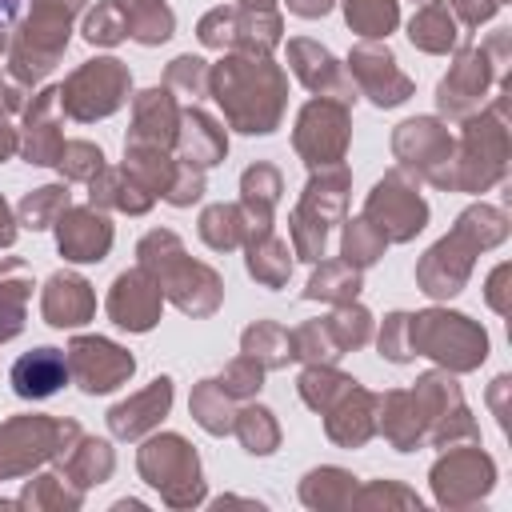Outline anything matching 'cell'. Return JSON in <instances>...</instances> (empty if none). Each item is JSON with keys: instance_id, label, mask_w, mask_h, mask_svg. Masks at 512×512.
I'll list each match as a JSON object with an SVG mask.
<instances>
[{"instance_id": "cell-22", "label": "cell", "mask_w": 512, "mask_h": 512, "mask_svg": "<svg viewBox=\"0 0 512 512\" xmlns=\"http://www.w3.org/2000/svg\"><path fill=\"white\" fill-rule=\"evenodd\" d=\"M408 36H412V44H420L424 52H448L452 40H456V20H452L448 4H424V8L412 16Z\"/></svg>"}, {"instance_id": "cell-12", "label": "cell", "mask_w": 512, "mask_h": 512, "mask_svg": "<svg viewBox=\"0 0 512 512\" xmlns=\"http://www.w3.org/2000/svg\"><path fill=\"white\" fill-rule=\"evenodd\" d=\"M56 436V424H48L44 416H20L12 424L0 428V476L8 472H24L36 460L48 456Z\"/></svg>"}, {"instance_id": "cell-41", "label": "cell", "mask_w": 512, "mask_h": 512, "mask_svg": "<svg viewBox=\"0 0 512 512\" xmlns=\"http://www.w3.org/2000/svg\"><path fill=\"white\" fill-rule=\"evenodd\" d=\"M16 4H20V0H0V16H12V12H16Z\"/></svg>"}, {"instance_id": "cell-3", "label": "cell", "mask_w": 512, "mask_h": 512, "mask_svg": "<svg viewBox=\"0 0 512 512\" xmlns=\"http://www.w3.org/2000/svg\"><path fill=\"white\" fill-rule=\"evenodd\" d=\"M408 352H424V356H436L452 368H476L488 352V340L484 332L468 320V316H456V312H420V316H408Z\"/></svg>"}, {"instance_id": "cell-26", "label": "cell", "mask_w": 512, "mask_h": 512, "mask_svg": "<svg viewBox=\"0 0 512 512\" xmlns=\"http://www.w3.org/2000/svg\"><path fill=\"white\" fill-rule=\"evenodd\" d=\"M360 292V272L344 260V264H324L312 280H308V288H304V296L308 300H336V304H352V296Z\"/></svg>"}, {"instance_id": "cell-6", "label": "cell", "mask_w": 512, "mask_h": 512, "mask_svg": "<svg viewBox=\"0 0 512 512\" xmlns=\"http://www.w3.org/2000/svg\"><path fill=\"white\" fill-rule=\"evenodd\" d=\"M364 220H368L384 240H408V236H416V232L424 228L428 208H424V200L416 196V188L404 180V172H392V176H384V180L372 188V196H368V204H364Z\"/></svg>"}, {"instance_id": "cell-28", "label": "cell", "mask_w": 512, "mask_h": 512, "mask_svg": "<svg viewBox=\"0 0 512 512\" xmlns=\"http://www.w3.org/2000/svg\"><path fill=\"white\" fill-rule=\"evenodd\" d=\"M344 12L348 24L368 40L388 36L396 28V0H344Z\"/></svg>"}, {"instance_id": "cell-31", "label": "cell", "mask_w": 512, "mask_h": 512, "mask_svg": "<svg viewBox=\"0 0 512 512\" xmlns=\"http://www.w3.org/2000/svg\"><path fill=\"white\" fill-rule=\"evenodd\" d=\"M384 236L360 216V220H352L348 228H344V260L352 264V268H364V264H372L380 252H384Z\"/></svg>"}, {"instance_id": "cell-43", "label": "cell", "mask_w": 512, "mask_h": 512, "mask_svg": "<svg viewBox=\"0 0 512 512\" xmlns=\"http://www.w3.org/2000/svg\"><path fill=\"white\" fill-rule=\"evenodd\" d=\"M0 48H4V32H0Z\"/></svg>"}, {"instance_id": "cell-42", "label": "cell", "mask_w": 512, "mask_h": 512, "mask_svg": "<svg viewBox=\"0 0 512 512\" xmlns=\"http://www.w3.org/2000/svg\"><path fill=\"white\" fill-rule=\"evenodd\" d=\"M244 4H256V8H268L272 0H244Z\"/></svg>"}, {"instance_id": "cell-15", "label": "cell", "mask_w": 512, "mask_h": 512, "mask_svg": "<svg viewBox=\"0 0 512 512\" xmlns=\"http://www.w3.org/2000/svg\"><path fill=\"white\" fill-rule=\"evenodd\" d=\"M168 404H172V380L160 376V380H152L144 392H136L132 400L116 404V408L108 412V424H112L116 436L136 440L140 432H148V428L168 412Z\"/></svg>"}, {"instance_id": "cell-38", "label": "cell", "mask_w": 512, "mask_h": 512, "mask_svg": "<svg viewBox=\"0 0 512 512\" xmlns=\"http://www.w3.org/2000/svg\"><path fill=\"white\" fill-rule=\"evenodd\" d=\"M288 8L300 16H324L332 8V0H288Z\"/></svg>"}, {"instance_id": "cell-17", "label": "cell", "mask_w": 512, "mask_h": 512, "mask_svg": "<svg viewBox=\"0 0 512 512\" xmlns=\"http://www.w3.org/2000/svg\"><path fill=\"white\" fill-rule=\"evenodd\" d=\"M288 56H292V72L312 92H320V96L328 92L336 100H348V84H344V76H340V68H336V60H332L328 48H320L312 40H292L288 44Z\"/></svg>"}, {"instance_id": "cell-19", "label": "cell", "mask_w": 512, "mask_h": 512, "mask_svg": "<svg viewBox=\"0 0 512 512\" xmlns=\"http://www.w3.org/2000/svg\"><path fill=\"white\" fill-rule=\"evenodd\" d=\"M56 100H60V92H40V100L28 108V132H24V156H28V164H56V156H60V148H64V136L60 132H52L56 124L48 120V112L56 108Z\"/></svg>"}, {"instance_id": "cell-16", "label": "cell", "mask_w": 512, "mask_h": 512, "mask_svg": "<svg viewBox=\"0 0 512 512\" xmlns=\"http://www.w3.org/2000/svg\"><path fill=\"white\" fill-rule=\"evenodd\" d=\"M96 296L88 288V280L72 276V272H56L44 288V316L52 328H76L92 316Z\"/></svg>"}, {"instance_id": "cell-35", "label": "cell", "mask_w": 512, "mask_h": 512, "mask_svg": "<svg viewBox=\"0 0 512 512\" xmlns=\"http://www.w3.org/2000/svg\"><path fill=\"white\" fill-rule=\"evenodd\" d=\"M260 372H264V364H260V360H252V356L244 352L240 360H232V364L224 368L220 388H224L228 396H248V392H256V388H260Z\"/></svg>"}, {"instance_id": "cell-21", "label": "cell", "mask_w": 512, "mask_h": 512, "mask_svg": "<svg viewBox=\"0 0 512 512\" xmlns=\"http://www.w3.org/2000/svg\"><path fill=\"white\" fill-rule=\"evenodd\" d=\"M276 192H280V172L276 168L256 164V168L244 172V208H248V228H256V236L268 232Z\"/></svg>"}, {"instance_id": "cell-30", "label": "cell", "mask_w": 512, "mask_h": 512, "mask_svg": "<svg viewBox=\"0 0 512 512\" xmlns=\"http://www.w3.org/2000/svg\"><path fill=\"white\" fill-rule=\"evenodd\" d=\"M192 416L208 428V432H228L232 420H228V392L220 388V380H204L196 392H192Z\"/></svg>"}, {"instance_id": "cell-24", "label": "cell", "mask_w": 512, "mask_h": 512, "mask_svg": "<svg viewBox=\"0 0 512 512\" xmlns=\"http://www.w3.org/2000/svg\"><path fill=\"white\" fill-rule=\"evenodd\" d=\"M288 268H292V260H288V244L284 240H276L268 232L252 240V248H248V272L256 280H264L268 288H280L288 280Z\"/></svg>"}, {"instance_id": "cell-5", "label": "cell", "mask_w": 512, "mask_h": 512, "mask_svg": "<svg viewBox=\"0 0 512 512\" xmlns=\"http://www.w3.org/2000/svg\"><path fill=\"white\" fill-rule=\"evenodd\" d=\"M124 92H128V72L120 68V60H88L60 88V104L76 120H96V116H108L112 108H120Z\"/></svg>"}, {"instance_id": "cell-29", "label": "cell", "mask_w": 512, "mask_h": 512, "mask_svg": "<svg viewBox=\"0 0 512 512\" xmlns=\"http://www.w3.org/2000/svg\"><path fill=\"white\" fill-rule=\"evenodd\" d=\"M244 228H248V220H244L240 208H232V204H216V208H208V212L200 216V236H204L216 252L236 248L240 236H244Z\"/></svg>"}, {"instance_id": "cell-13", "label": "cell", "mask_w": 512, "mask_h": 512, "mask_svg": "<svg viewBox=\"0 0 512 512\" xmlns=\"http://www.w3.org/2000/svg\"><path fill=\"white\" fill-rule=\"evenodd\" d=\"M108 244H112V224L96 208H72L68 216H60V252L68 260L80 264L104 260Z\"/></svg>"}, {"instance_id": "cell-27", "label": "cell", "mask_w": 512, "mask_h": 512, "mask_svg": "<svg viewBox=\"0 0 512 512\" xmlns=\"http://www.w3.org/2000/svg\"><path fill=\"white\" fill-rule=\"evenodd\" d=\"M64 212H68V188H64V184L36 188V192H28V196L20 200V220H24V228H32V232L48 228V224L60 220Z\"/></svg>"}, {"instance_id": "cell-33", "label": "cell", "mask_w": 512, "mask_h": 512, "mask_svg": "<svg viewBox=\"0 0 512 512\" xmlns=\"http://www.w3.org/2000/svg\"><path fill=\"white\" fill-rule=\"evenodd\" d=\"M100 160H104L100 148H92V144H84V140H68V144L60 148V156H56L60 172H68V176H76V180H96V172L104 168Z\"/></svg>"}, {"instance_id": "cell-2", "label": "cell", "mask_w": 512, "mask_h": 512, "mask_svg": "<svg viewBox=\"0 0 512 512\" xmlns=\"http://www.w3.org/2000/svg\"><path fill=\"white\" fill-rule=\"evenodd\" d=\"M140 268L152 272V280L160 284V292H168V296H172L184 312H192V316L212 312V308L196 296V288L220 296V276H216L208 264H192L172 232H148V236H144V244H140Z\"/></svg>"}, {"instance_id": "cell-37", "label": "cell", "mask_w": 512, "mask_h": 512, "mask_svg": "<svg viewBox=\"0 0 512 512\" xmlns=\"http://www.w3.org/2000/svg\"><path fill=\"white\" fill-rule=\"evenodd\" d=\"M404 328H408V316H404V312H396V316L384 320L380 348L388 352V360H408V356H412V352H408V340H404Z\"/></svg>"}, {"instance_id": "cell-18", "label": "cell", "mask_w": 512, "mask_h": 512, "mask_svg": "<svg viewBox=\"0 0 512 512\" xmlns=\"http://www.w3.org/2000/svg\"><path fill=\"white\" fill-rule=\"evenodd\" d=\"M176 140H180V160L184 164H196V168H208V164H216L228 152L224 132L204 112H184L180 116V128H176Z\"/></svg>"}, {"instance_id": "cell-25", "label": "cell", "mask_w": 512, "mask_h": 512, "mask_svg": "<svg viewBox=\"0 0 512 512\" xmlns=\"http://www.w3.org/2000/svg\"><path fill=\"white\" fill-rule=\"evenodd\" d=\"M244 352L252 356V360H260L264 368H280V364H288L296 352H292V336L280 328V324H256V328H248L244 332Z\"/></svg>"}, {"instance_id": "cell-9", "label": "cell", "mask_w": 512, "mask_h": 512, "mask_svg": "<svg viewBox=\"0 0 512 512\" xmlns=\"http://www.w3.org/2000/svg\"><path fill=\"white\" fill-rule=\"evenodd\" d=\"M344 144H348V112H344V104L312 100L300 112V128H296L300 156H308L312 168L316 164L324 168V164H336L344 156Z\"/></svg>"}, {"instance_id": "cell-36", "label": "cell", "mask_w": 512, "mask_h": 512, "mask_svg": "<svg viewBox=\"0 0 512 512\" xmlns=\"http://www.w3.org/2000/svg\"><path fill=\"white\" fill-rule=\"evenodd\" d=\"M168 88H180L184 96H200V88H204V60L180 56V60L168 68Z\"/></svg>"}, {"instance_id": "cell-10", "label": "cell", "mask_w": 512, "mask_h": 512, "mask_svg": "<svg viewBox=\"0 0 512 512\" xmlns=\"http://www.w3.org/2000/svg\"><path fill=\"white\" fill-rule=\"evenodd\" d=\"M348 64H352L360 88H364L380 108H392V104L408 100L412 80L396 68V56H392L388 48H380V44H356Z\"/></svg>"}, {"instance_id": "cell-39", "label": "cell", "mask_w": 512, "mask_h": 512, "mask_svg": "<svg viewBox=\"0 0 512 512\" xmlns=\"http://www.w3.org/2000/svg\"><path fill=\"white\" fill-rule=\"evenodd\" d=\"M12 236H16V228H12V220H8V204H4V196H0V248H8Z\"/></svg>"}, {"instance_id": "cell-7", "label": "cell", "mask_w": 512, "mask_h": 512, "mask_svg": "<svg viewBox=\"0 0 512 512\" xmlns=\"http://www.w3.org/2000/svg\"><path fill=\"white\" fill-rule=\"evenodd\" d=\"M132 368V356L100 336H76L68 348V376H76L84 392H112L132 376Z\"/></svg>"}, {"instance_id": "cell-23", "label": "cell", "mask_w": 512, "mask_h": 512, "mask_svg": "<svg viewBox=\"0 0 512 512\" xmlns=\"http://www.w3.org/2000/svg\"><path fill=\"white\" fill-rule=\"evenodd\" d=\"M116 8H128V36L140 44H160L172 36V12L160 0H116Z\"/></svg>"}, {"instance_id": "cell-4", "label": "cell", "mask_w": 512, "mask_h": 512, "mask_svg": "<svg viewBox=\"0 0 512 512\" xmlns=\"http://www.w3.org/2000/svg\"><path fill=\"white\" fill-rule=\"evenodd\" d=\"M344 188H348L344 168H336L332 176H320V180H312L304 188V200H300V208L292 216V240H296V252L304 260H320L328 224L344 212Z\"/></svg>"}, {"instance_id": "cell-8", "label": "cell", "mask_w": 512, "mask_h": 512, "mask_svg": "<svg viewBox=\"0 0 512 512\" xmlns=\"http://www.w3.org/2000/svg\"><path fill=\"white\" fill-rule=\"evenodd\" d=\"M140 472L148 476V484L164 488V496H168L172 504H176V484H184V492L192 496V504H196L200 492H204L196 452H192L180 436H160V440L144 444V452H140Z\"/></svg>"}, {"instance_id": "cell-14", "label": "cell", "mask_w": 512, "mask_h": 512, "mask_svg": "<svg viewBox=\"0 0 512 512\" xmlns=\"http://www.w3.org/2000/svg\"><path fill=\"white\" fill-rule=\"evenodd\" d=\"M68 380V352L60 348H36L24 352L12 364V392L24 400H44Z\"/></svg>"}, {"instance_id": "cell-40", "label": "cell", "mask_w": 512, "mask_h": 512, "mask_svg": "<svg viewBox=\"0 0 512 512\" xmlns=\"http://www.w3.org/2000/svg\"><path fill=\"white\" fill-rule=\"evenodd\" d=\"M12 148H16V132H12V128L4 124V116H0V160H4Z\"/></svg>"}, {"instance_id": "cell-32", "label": "cell", "mask_w": 512, "mask_h": 512, "mask_svg": "<svg viewBox=\"0 0 512 512\" xmlns=\"http://www.w3.org/2000/svg\"><path fill=\"white\" fill-rule=\"evenodd\" d=\"M236 432H240L244 448H248V452H260V456L272 452V448H276V436H280L268 408H244L240 420H236Z\"/></svg>"}, {"instance_id": "cell-11", "label": "cell", "mask_w": 512, "mask_h": 512, "mask_svg": "<svg viewBox=\"0 0 512 512\" xmlns=\"http://www.w3.org/2000/svg\"><path fill=\"white\" fill-rule=\"evenodd\" d=\"M108 312H112V320H116L120 328H128V332H148V328L156 324V316H160V284H156L144 268L116 276L112 296H108Z\"/></svg>"}, {"instance_id": "cell-34", "label": "cell", "mask_w": 512, "mask_h": 512, "mask_svg": "<svg viewBox=\"0 0 512 512\" xmlns=\"http://www.w3.org/2000/svg\"><path fill=\"white\" fill-rule=\"evenodd\" d=\"M84 36H88L92 44H116V40L128 36V16H124L116 4H100V8L88 16Z\"/></svg>"}, {"instance_id": "cell-20", "label": "cell", "mask_w": 512, "mask_h": 512, "mask_svg": "<svg viewBox=\"0 0 512 512\" xmlns=\"http://www.w3.org/2000/svg\"><path fill=\"white\" fill-rule=\"evenodd\" d=\"M484 64H488L484 52H468V56L452 68V76H444V84H440V108H444V112L460 116V112L480 96V88H484V80H488V68H484Z\"/></svg>"}, {"instance_id": "cell-1", "label": "cell", "mask_w": 512, "mask_h": 512, "mask_svg": "<svg viewBox=\"0 0 512 512\" xmlns=\"http://www.w3.org/2000/svg\"><path fill=\"white\" fill-rule=\"evenodd\" d=\"M220 108L240 132H272L280 120L284 76L260 56H232L212 72Z\"/></svg>"}]
</instances>
